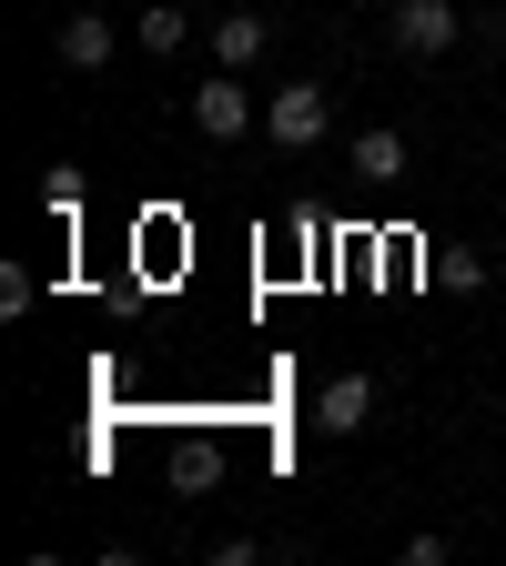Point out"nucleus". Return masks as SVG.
<instances>
[{"label":"nucleus","mask_w":506,"mask_h":566,"mask_svg":"<svg viewBox=\"0 0 506 566\" xmlns=\"http://www.w3.org/2000/svg\"><path fill=\"white\" fill-rule=\"evenodd\" d=\"M324 132H334V92L324 82H283L264 102V142H283V153H314Z\"/></svg>","instance_id":"obj_1"},{"label":"nucleus","mask_w":506,"mask_h":566,"mask_svg":"<svg viewBox=\"0 0 506 566\" xmlns=\"http://www.w3.org/2000/svg\"><path fill=\"white\" fill-rule=\"evenodd\" d=\"M456 31H466V11H456V0H395V11H385V41H395L405 61L456 51Z\"/></svg>","instance_id":"obj_2"},{"label":"nucleus","mask_w":506,"mask_h":566,"mask_svg":"<svg viewBox=\"0 0 506 566\" xmlns=\"http://www.w3.org/2000/svg\"><path fill=\"white\" fill-rule=\"evenodd\" d=\"M254 122H264V102L244 92V71H213V82L193 92V132H203V142H244Z\"/></svg>","instance_id":"obj_3"},{"label":"nucleus","mask_w":506,"mask_h":566,"mask_svg":"<svg viewBox=\"0 0 506 566\" xmlns=\"http://www.w3.org/2000/svg\"><path fill=\"white\" fill-rule=\"evenodd\" d=\"M365 415H375V385L365 375H334L314 395V424H324V436H365Z\"/></svg>","instance_id":"obj_4"},{"label":"nucleus","mask_w":506,"mask_h":566,"mask_svg":"<svg viewBox=\"0 0 506 566\" xmlns=\"http://www.w3.org/2000/svg\"><path fill=\"white\" fill-rule=\"evenodd\" d=\"M51 51H61V71H102V61H112V21H102V11H71Z\"/></svg>","instance_id":"obj_5"},{"label":"nucleus","mask_w":506,"mask_h":566,"mask_svg":"<svg viewBox=\"0 0 506 566\" xmlns=\"http://www.w3.org/2000/svg\"><path fill=\"white\" fill-rule=\"evenodd\" d=\"M264 41H273V31H264L254 11H224V21H213V71H254Z\"/></svg>","instance_id":"obj_6"},{"label":"nucleus","mask_w":506,"mask_h":566,"mask_svg":"<svg viewBox=\"0 0 506 566\" xmlns=\"http://www.w3.org/2000/svg\"><path fill=\"white\" fill-rule=\"evenodd\" d=\"M344 163H354V182H395V172H405V132H385V122H375V132H354V142H344Z\"/></svg>","instance_id":"obj_7"},{"label":"nucleus","mask_w":506,"mask_h":566,"mask_svg":"<svg viewBox=\"0 0 506 566\" xmlns=\"http://www.w3.org/2000/svg\"><path fill=\"white\" fill-rule=\"evenodd\" d=\"M213 475H224V446H203V436H193V446L173 455V495H203Z\"/></svg>","instance_id":"obj_8"},{"label":"nucleus","mask_w":506,"mask_h":566,"mask_svg":"<svg viewBox=\"0 0 506 566\" xmlns=\"http://www.w3.org/2000/svg\"><path fill=\"white\" fill-rule=\"evenodd\" d=\"M183 41H193L183 11H142V51H183Z\"/></svg>","instance_id":"obj_9"}]
</instances>
